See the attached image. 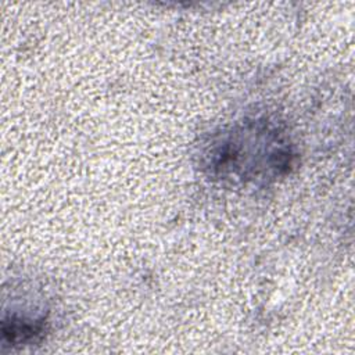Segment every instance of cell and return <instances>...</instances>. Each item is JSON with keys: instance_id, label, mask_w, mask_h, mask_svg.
Instances as JSON below:
<instances>
[{"instance_id": "1", "label": "cell", "mask_w": 355, "mask_h": 355, "mask_svg": "<svg viewBox=\"0 0 355 355\" xmlns=\"http://www.w3.org/2000/svg\"><path fill=\"white\" fill-rule=\"evenodd\" d=\"M288 164V147L277 130L259 122L227 133L211 151V168L239 173L243 178H257L261 168H266L268 173L275 176Z\"/></svg>"}, {"instance_id": "2", "label": "cell", "mask_w": 355, "mask_h": 355, "mask_svg": "<svg viewBox=\"0 0 355 355\" xmlns=\"http://www.w3.org/2000/svg\"><path fill=\"white\" fill-rule=\"evenodd\" d=\"M44 319H26L10 316L3 319V337L10 344H29L37 341L44 333Z\"/></svg>"}]
</instances>
